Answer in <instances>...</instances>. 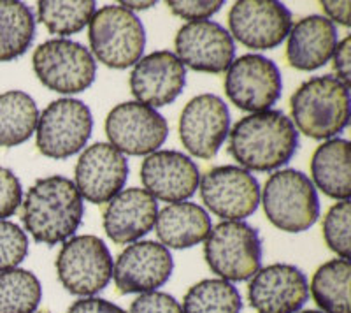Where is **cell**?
Returning <instances> with one entry per match:
<instances>
[{"label": "cell", "mask_w": 351, "mask_h": 313, "mask_svg": "<svg viewBox=\"0 0 351 313\" xmlns=\"http://www.w3.org/2000/svg\"><path fill=\"white\" fill-rule=\"evenodd\" d=\"M228 153L243 169L267 173L288 164L299 148V132L283 111L252 113L228 132Z\"/></svg>", "instance_id": "1"}, {"label": "cell", "mask_w": 351, "mask_h": 313, "mask_svg": "<svg viewBox=\"0 0 351 313\" xmlns=\"http://www.w3.org/2000/svg\"><path fill=\"white\" fill-rule=\"evenodd\" d=\"M83 215V197L74 181L55 174L40 178L28 189L21 220L37 243L55 246L74 236Z\"/></svg>", "instance_id": "2"}, {"label": "cell", "mask_w": 351, "mask_h": 313, "mask_svg": "<svg viewBox=\"0 0 351 313\" xmlns=\"http://www.w3.org/2000/svg\"><path fill=\"white\" fill-rule=\"evenodd\" d=\"M291 124L311 139H332L350 121V89L335 76L304 81L290 99Z\"/></svg>", "instance_id": "3"}, {"label": "cell", "mask_w": 351, "mask_h": 313, "mask_svg": "<svg viewBox=\"0 0 351 313\" xmlns=\"http://www.w3.org/2000/svg\"><path fill=\"white\" fill-rule=\"evenodd\" d=\"M263 211L274 227L285 233H304L319 217V199L309 176L297 169L272 173L260 194Z\"/></svg>", "instance_id": "4"}, {"label": "cell", "mask_w": 351, "mask_h": 313, "mask_svg": "<svg viewBox=\"0 0 351 313\" xmlns=\"http://www.w3.org/2000/svg\"><path fill=\"white\" fill-rule=\"evenodd\" d=\"M93 58L111 69H127L143 58L146 32L139 18L121 5H104L90 20Z\"/></svg>", "instance_id": "5"}, {"label": "cell", "mask_w": 351, "mask_h": 313, "mask_svg": "<svg viewBox=\"0 0 351 313\" xmlns=\"http://www.w3.org/2000/svg\"><path fill=\"white\" fill-rule=\"evenodd\" d=\"M204 257L225 281H244L262 264V241L255 227L241 220H223L206 237Z\"/></svg>", "instance_id": "6"}, {"label": "cell", "mask_w": 351, "mask_h": 313, "mask_svg": "<svg viewBox=\"0 0 351 313\" xmlns=\"http://www.w3.org/2000/svg\"><path fill=\"white\" fill-rule=\"evenodd\" d=\"M55 266L58 280L67 292L90 297L108 287L114 262L104 241L84 234L65 241Z\"/></svg>", "instance_id": "7"}, {"label": "cell", "mask_w": 351, "mask_h": 313, "mask_svg": "<svg viewBox=\"0 0 351 313\" xmlns=\"http://www.w3.org/2000/svg\"><path fill=\"white\" fill-rule=\"evenodd\" d=\"M32 65L46 89L69 95L90 89L97 74V62L92 53L69 39H51L37 46Z\"/></svg>", "instance_id": "8"}, {"label": "cell", "mask_w": 351, "mask_h": 313, "mask_svg": "<svg viewBox=\"0 0 351 313\" xmlns=\"http://www.w3.org/2000/svg\"><path fill=\"white\" fill-rule=\"evenodd\" d=\"M93 130L92 111L71 97L53 101L39 117L36 129L37 150L49 159H69L81 152Z\"/></svg>", "instance_id": "9"}, {"label": "cell", "mask_w": 351, "mask_h": 313, "mask_svg": "<svg viewBox=\"0 0 351 313\" xmlns=\"http://www.w3.org/2000/svg\"><path fill=\"white\" fill-rule=\"evenodd\" d=\"M283 80L278 65L262 55H243L225 74V93L236 108L250 113L269 111L280 101Z\"/></svg>", "instance_id": "10"}, {"label": "cell", "mask_w": 351, "mask_h": 313, "mask_svg": "<svg viewBox=\"0 0 351 313\" xmlns=\"http://www.w3.org/2000/svg\"><path fill=\"white\" fill-rule=\"evenodd\" d=\"M109 145L125 155H152L165 143L169 125L156 109L137 101L121 102L106 118Z\"/></svg>", "instance_id": "11"}, {"label": "cell", "mask_w": 351, "mask_h": 313, "mask_svg": "<svg viewBox=\"0 0 351 313\" xmlns=\"http://www.w3.org/2000/svg\"><path fill=\"white\" fill-rule=\"evenodd\" d=\"M202 202L223 220L252 217L260 205V185L250 171L239 165L209 169L199 183Z\"/></svg>", "instance_id": "12"}, {"label": "cell", "mask_w": 351, "mask_h": 313, "mask_svg": "<svg viewBox=\"0 0 351 313\" xmlns=\"http://www.w3.org/2000/svg\"><path fill=\"white\" fill-rule=\"evenodd\" d=\"M230 36L252 49H274L288 37L291 12L276 0H239L228 11Z\"/></svg>", "instance_id": "13"}, {"label": "cell", "mask_w": 351, "mask_h": 313, "mask_svg": "<svg viewBox=\"0 0 351 313\" xmlns=\"http://www.w3.org/2000/svg\"><path fill=\"white\" fill-rule=\"evenodd\" d=\"M230 132V111L223 99L202 93L188 101L180 117V139L184 150L197 159L209 161Z\"/></svg>", "instance_id": "14"}, {"label": "cell", "mask_w": 351, "mask_h": 313, "mask_svg": "<svg viewBox=\"0 0 351 313\" xmlns=\"http://www.w3.org/2000/svg\"><path fill=\"white\" fill-rule=\"evenodd\" d=\"M174 55L184 67L197 73H225L236 56L234 39L216 21H190L178 30Z\"/></svg>", "instance_id": "15"}, {"label": "cell", "mask_w": 351, "mask_h": 313, "mask_svg": "<svg viewBox=\"0 0 351 313\" xmlns=\"http://www.w3.org/2000/svg\"><path fill=\"white\" fill-rule=\"evenodd\" d=\"M174 269L169 248L158 241H136L118 255L112 268L120 294H144L165 286Z\"/></svg>", "instance_id": "16"}, {"label": "cell", "mask_w": 351, "mask_h": 313, "mask_svg": "<svg viewBox=\"0 0 351 313\" xmlns=\"http://www.w3.org/2000/svg\"><path fill=\"white\" fill-rule=\"evenodd\" d=\"M309 299V281L291 264L265 266L247 286V301L256 313H299Z\"/></svg>", "instance_id": "17"}, {"label": "cell", "mask_w": 351, "mask_h": 313, "mask_svg": "<svg viewBox=\"0 0 351 313\" xmlns=\"http://www.w3.org/2000/svg\"><path fill=\"white\" fill-rule=\"evenodd\" d=\"M74 174L80 196L93 205H104L120 194L127 183V156L109 143H95L81 153Z\"/></svg>", "instance_id": "18"}, {"label": "cell", "mask_w": 351, "mask_h": 313, "mask_svg": "<svg viewBox=\"0 0 351 313\" xmlns=\"http://www.w3.org/2000/svg\"><path fill=\"white\" fill-rule=\"evenodd\" d=\"M130 92L137 102L164 108L181 95L186 84V67L171 51H153L143 56L130 73Z\"/></svg>", "instance_id": "19"}, {"label": "cell", "mask_w": 351, "mask_h": 313, "mask_svg": "<svg viewBox=\"0 0 351 313\" xmlns=\"http://www.w3.org/2000/svg\"><path fill=\"white\" fill-rule=\"evenodd\" d=\"M141 181L146 192L165 202H184L199 189L200 171L188 155L158 150L143 161Z\"/></svg>", "instance_id": "20"}, {"label": "cell", "mask_w": 351, "mask_h": 313, "mask_svg": "<svg viewBox=\"0 0 351 313\" xmlns=\"http://www.w3.org/2000/svg\"><path fill=\"white\" fill-rule=\"evenodd\" d=\"M158 202L144 189H127L116 194L102 213L104 231L116 245H130L155 227Z\"/></svg>", "instance_id": "21"}, {"label": "cell", "mask_w": 351, "mask_h": 313, "mask_svg": "<svg viewBox=\"0 0 351 313\" xmlns=\"http://www.w3.org/2000/svg\"><path fill=\"white\" fill-rule=\"evenodd\" d=\"M337 28L319 14H311L291 25L288 32L287 60L299 71H316L332 58L337 46Z\"/></svg>", "instance_id": "22"}, {"label": "cell", "mask_w": 351, "mask_h": 313, "mask_svg": "<svg viewBox=\"0 0 351 313\" xmlns=\"http://www.w3.org/2000/svg\"><path fill=\"white\" fill-rule=\"evenodd\" d=\"M155 229L165 248L184 250L206 241L213 224L202 206L195 202H172L158 211Z\"/></svg>", "instance_id": "23"}, {"label": "cell", "mask_w": 351, "mask_h": 313, "mask_svg": "<svg viewBox=\"0 0 351 313\" xmlns=\"http://www.w3.org/2000/svg\"><path fill=\"white\" fill-rule=\"evenodd\" d=\"M350 141L332 137L322 143L311 156L313 185L335 201H350Z\"/></svg>", "instance_id": "24"}, {"label": "cell", "mask_w": 351, "mask_h": 313, "mask_svg": "<svg viewBox=\"0 0 351 313\" xmlns=\"http://www.w3.org/2000/svg\"><path fill=\"white\" fill-rule=\"evenodd\" d=\"M351 264L346 259H332L315 271L311 296L324 313H351Z\"/></svg>", "instance_id": "25"}, {"label": "cell", "mask_w": 351, "mask_h": 313, "mask_svg": "<svg viewBox=\"0 0 351 313\" xmlns=\"http://www.w3.org/2000/svg\"><path fill=\"white\" fill-rule=\"evenodd\" d=\"M39 121L36 101L21 90L0 95V146L12 148L32 137Z\"/></svg>", "instance_id": "26"}, {"label": "cell", "mask_w": 351, "mask_h": 313, "mask_svg": "<svg viewBox=\"0 0 351 313\" xmlns=\"http://www.w3.org/2000/svg\"><path fill=\"white\" fill-rule=\"evenodd\" d=\"M36 36V18L23 2L0 0V62L25 55Z\"/></svg>", "instance_id": "27"}, {"label": "cell", "mask_w": 351, "mask_h": 313, "mask_svg": "<svg viewBox=\"0 0 351 313\" xmlns=\"http://www.w3.org/2000/svg\"><path fill=\"white\" fill-rule=\"evenodd\" d=\"M183 313H241L243 297L230 281L208 278L188 289Z\"/></svg>", "instance_id": "28"}, {"label": "cell", "mask_w": 351, "mask_h": 313, "mask_svg": "<svg viewBox=\"0 0 351 313\" xmlns=\"http://www.w3.org/2000/svg\"><path fill=\"white\" fill-rule=\"evenodd\" d=\"M43 299V287L32 271L9 269L0 273V313H34Z\"/></svg>", "instance_id": "29"}, {"label": "cell", "mask_w": 351, "mask_h": 313, "mask_svg": "<svg viewBox=\"0 0 351 313\" xmlns=\"http://www.w3.org/2000/svg\"><path fill=\"white\" fill-rule=\"evenodd\" d=\"M97 11L93 0L80 2H58V0H43L37 2L39 21L55 36H72L81 32Z\"/></svg>", "instance_id": "30"}, {"label": "cell", "mask_w": 351, "mask_h": 313, "mask_svg": "<svg viewBox=\"0 0 351 313\" xmlns=\"http://www.w3.org/2000/svg\"><path fill=\"white\" fill-rule=\"evenodd\" d=\"M350 220V201H339L328 209L324 218V227H322L325 243L328 245V248L337 253L341 259H346V261H350L351 257Z\"/></svg>", "instance_id": "31"}, {"label": "cell", "mask_w": 351, "mask_h": 313, "mask_svg": "<svg viewBox=\"0 0 351 313\" xmlns=\"http://www.w3.org/2000/svg\"><path fill=\"white\" fill-rule=\"evenodd\" d=\"M28 255V237L20 225L0 220V273L14 269Z\"/></svg>", "instance_id": "32"}, {"label": "cell", "mask_w": 351, "mask_h": 313, "mask_svg": "<svg viewBox=\"0 0 351 313\" xmlns=\"http://www.w3.org/2000/svg\"><path fill=\"white\" fill-rule=\"evenodd\" d=\"M23 199L21 183L11 169L0 165V220L12 217Z\"/></svg>", "instance_id": "33"}, {"label": "cell", "mask_w": 351, "mask_h": 313, "mask_svg": "<svg viewBox=\"0 0 351 313\" xmlns=\"http://www.w3.org/2000/svg\"><path fill=\"white\" fill-rule=\"evenodd\" d=\"M223 0H169L167 8L172 14L190 21H202L211 18L221 9Z\"/></svg>", "instance_id": "34"}, {"label": "cell", "mask_w": 351, "mask_h": 313, "mask_svg": "<svg viewBox=\"0 0 351 313\" xmlns=\"http://www.w3.org/2000/svg\"><path fill=\"white\" fill-rule=\"evenodd\" d=\"M128 313H183V308L171 294L152 290V292L139 294L130 303Z\"/></svg>", "instance_id": "35"}, {"label": "cell", "mask_w": 351, "mask_h": 313, "mask_svg": "<svg viewBox=\"0 0 351 313\" xmlns=\"http://www.w3.org/2000/svg\"><path fill=\"white\" fill-rule=\"evenodd\" d=\"M334 69L337 73V80L350 89L351 83V37L346 36L341 43H337L334 51Z\"/></svg>", "instance_id": "36"}, {"label": "cell", "mask_w": 351, "mask_h": 313, "mask_svg": "<svg viewBox=\"0 0 351 313\" xmlns=\"http://www.w3.org/2000/svg\"><path fill=\"white\" fill-rule=\"evenodd\" d=\"M67 313H127L114 303L102 299V297H81L69 306Z\"/></svg>", "instance_id": "37"}, {"label": "cell", "mask_w": 351, "mask_h": 313, "mask_svg": "<svg viewBox=\"0 0 351 313\" xmlns=\"http://www.w3.org/2000/svg\"><path fill=\"white\" fill-rule=\"evenodd\" d=\"M322 9L327 14V20H330L332 23L337 21L339 25H344V27H350L351 20H350V2L344 0V2H330V0H325L322 2Z\"/></svg>", "instance_id": "38"}, {"label": "cell", "mask_w": 351, "mask_h": 313, "mask_svg": "<svg viewBox=\"0 0 351 313\" xmlns=\"http://www.w3.org/2000/svg\"><path fill=\"white\" fill-rule=\"evenodd\" d=\"M156 2L155 0H148V2H120L121 8L128 9V11H144V9H149L153 8Z\"/></svg>", "instance_id": "39"}, {"label": "cell", "mask_w": 351, "mask_h": 313, "mask_svg": "<svg viewBox=\"0 0 351 313\" xmlns=\"http://www.w3.org/2000/svg\"><path fill=\"white\" fill-rule=\"evenodd\" d=\"M299 313H324V312H319V310H304V312H299Z\"/></svg>", "instance_id": "40"}, {"label": "cell", "mask_w": 351, "mask_h": 313, "mask_svg": "<svg viewBox=\"0 0 351 313\" xmlns=\"http://www.w3.org/2000/svg\"><path fill=\"white\" fill-rule=\"evenodd\" d=\"M39 313H49V312H39Z\"/></svg>", "instance_id": "41"}]
</instances>
